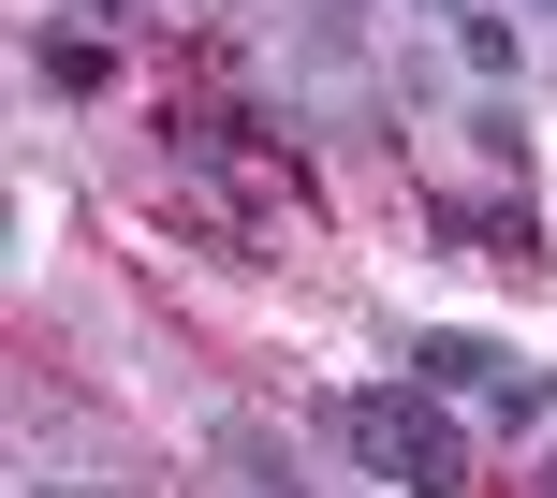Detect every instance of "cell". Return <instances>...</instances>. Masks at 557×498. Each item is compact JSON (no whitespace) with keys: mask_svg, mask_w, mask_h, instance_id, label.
I'll return each mask as SVG.
<instances>
[{"mask_svg":"<svg viewBox=\"0 0 557 498\" xmlns=\"http://www.w3.org/2000/svg\"><path fill=\"white\" fill-rule=\"evenodd\" d=\"M337 440H352V470L396 484V498H470V440H455V411H441L425 382H367V396H337Z\"/></svg>","mask_w":557,"mask_h":498,"instance_id":"6da1fadb","label":"cell"},{"mask_svg":"<svg viewBox=\"0 0 557 498\" xmlns=\"http://www.w3.org/2000/svg\"><path fill=\"white\" fill-rule=\"evenodd\" d=\"M396 366H411L425 396H484L499 425H543V411H557V382H543V366L513 352V337H470V323H425V337H411Z\"/></svg>","mask_w":557,"mask_h":498,"instance_id":"7a4b0ae2","label":"cell"},{"mask_svg":"<svg viewBox=\"0 0 557 498\" xmlns=\"http://www.w3.org/2000/svg\"><path fill=\"white\" fill-rule=\"evenodd\" d=\"M455 59L499 88V74H513V15H484V0H470V15H455Z\"/></svg>","mask_w":557,"mask_h":498,"instance_id":"3957f363","label":"cell"},{"mask_svg":"<svg viewBox=\"0 0 557 498\" xmlns=\"http://www.w3.org/2000/svg\"><path fill=\"white\" fill-rule=\"evenodd\" d=\"M29 74H45V88H103V45H74V29H45V45H29Z\"/></svg>","mask_w":557,"mask_h":498,"instance_id":"277c9868","label":"cell"},{"mask_svg":"<svg viewBox=\"0 0 557 498\" xmlns=\"http://www.w3.org/2000/svg\"><path fill=\"white\" fill-rule=\"evenodd\" d=\"M543 498H557V455H543Z\"/></svg>","mask_w":557,"mask_h":498,"instance_id":"5b68a950","label":"cell"},{"mask_svg":"<svg viewBox=\"0 0 557 498\" xmlns=\"http://www.w3.org/2000/svg\"><path fill=\"white\" fill-rule=\"evenodd\" d=\"M441 15H470V0H441Z\"/></svg>","mask_w":557,"mask_h":498,"instance_id":"8992f818","label":"cell"}]
</instances>
